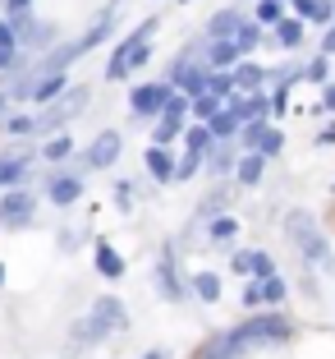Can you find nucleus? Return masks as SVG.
<instances>
[{"label": "nucleus", "mask_w": 335, "mask_h": 359, "mask_svg": "<svg viewBox=\"0 0 335 359\" xmlns=\"http://www.w3.org/2000/svg\"><path fill=\"white\" fill-rule=\"evenodd\" d=\"M294 337H299V327H294L290 318H280L276 309H257L252 318H243L234 327H220L216 337H207L193 359H243V355H252V350L290 346Z\"/></svg>", "instance_id": "1"}, {"label": "nucleus", "mask_w": 335, "mask_h": 359, "mask_svg": "<svg viewBox=\"0 0 335 359\" xmlns=\"http://www.w3.org/2000/svg\"><path fill=\"white\" fill-rule=\"evenodd\" d=\"M285 235H290V244L308 258V267H317V272L335 276V249H331V240H326V231L317 226L313 212L290 208V217H285Z\"/></svg>", "instance_id": "2"}, {"label": "nucleus", "mask_w": 335, "mask_h": 359, "mask_svg": "<svg viewBox=\"0 0 335 359\" xmlns=\"http://www.w3.org/2000/svg\"><path fill=\"white\" fill-rule=\"evenodd\" d=\"M157 28H161V19H143L124 42L111 51V60H106V83H124V79H134L138 69L152 60V37H157Z\"/></svg>", "instance_id": "3"}, {"label": "nucleus", "mask_w": 335, "mask_h": 359, "mask_svg": "<svg viewBox=\"0 0 335 359\" xmlns=\"http://www.w3.org/2000/svg\"><path fill=\"white\" fill-rule=\"evenodd\" d=\"M87 88H78L73 83L69 93H60L55 97V102H46V106H37V111H32V138H51V134H64V129L73 125V120L83 116L87 111Z\"/></svg>", "instance_id": "4"}, {"label": "nucleus", "mask_w": 335, "mask_h": 359, "mask_svg": "<svg viewBox=\"0 0 335 359\" xmlns=\"http://www.w3.org/2000/svg\"><path fill=\"white\" fill-rule=\"evenodd\" d=\"M14 23H19V42H23V51H32V55H46L51 46H60V23L55 19H37L32 10H23V14H10Z\"/></svg>", "instance_id": "5"}, {"label": "nucleus", "mask_w": 335, "mask_h": 359, "mask_svg": "<svg viewBox=\"0 0 335 359\" xmlns=\"http://www.w3.org/2000/svg\"><path fill=\"white\" fill-rule=\"evenodd\" d=\"M170 97H175V83H170V79L134 83V88H129V116H134V120H161V111H166Z\"/></svg>", "instance_id": "6"}, {"label": "nucleus", "mask_w": 335, "mask_h": 359, "mask_svg": "<svg viewBox=\"0 0 335 359\" xmlns=\"http://www.w3.org/2000/svg\"><path fill=\"white\" fill-rule=\"evenodd\" d=\"M32 217H37L32 189H23V184L0 189V231H23V226H32Z\"/></svg>", "instance_id": "7"}, {"label": "nucleus", "mask_w": 335, "mask_h": 359, "mask_svg": "<svg viewBox=\"0 0 335 359\" xmlns=\"http://www.w3.org/2000/svg\"><path fill=\"white\" fill-rule=\"evenodd\" d=\"M120 152H124V134H120V129H101L83 152V175L87 170H111L120 161Z\"/></svg>", "instance_id": "8"}, {"label": "nucleus", "mask_w": 335, "mask_h": 359, "mask_svg": "<svg viewBox=\"0 0 335 359\" xmlns=\"http://www.w3.org/2000/svg\"><path fill=\"white\" fill-rule=\"evenodd\" d=\"M157 290L161 299H170V304H179V299L193 295V281H184L175 267V249H161V263H157Z\"/></svg>", "instance_id": "9"}, {"label": "nucleus", "mask_w": 335, "mask_h": 359, "mask_svg": "<svg viewBox=\"0 0 335 359\" xmlns=\"http://www.w3.org/2000/svg\"><path fill=\"white\" fill-rule=\"evenodd\" d=\"M239 157H243L239 138H216V143L207 148V175H211V180H234Z\"/></svg>", "instance_id": "10"}, {"label": "nucleus", "mask_w": 335, "mask_h": 359, "mask_svg": "<svg viewBox=\"0 0 335 359\" xmlns=\"http://www.w3.org/2000/svg\"><path fill=\"white\" fill-rule=\"evenodd\" d=\"M143 170L152 184H175L179 180V157L166 148V143H152V148L143 152Z\"/></svg>", "instance_id": "11"}, {"label": "nucleus", "mask_w": 335, "mask_h": 359, "mask_svg": "<svg viewBox=\"0 0 335 359\" xmlns=\"http://www.w3.org/2000/svg\"><path fill=\"white\" fill-rule=\"evenodd\" d=\"M46 198L55 203V208H73V203L83 198V170H55L51 180H46Z\"/></svg>", "instance_id": "12"}, {"label": "nucleus", "mask_w": 335, "mask_h": 359, "mask_svg": "<svg viewBox=\"0 0 335 359\" xmlns=\"http://www.w3.org/2000/svg\"><path fill=\"white\" fill-rule=\"evenodd\" d=\"M202 60H207L211 69H234V65L243 60V46L234 42V37H202Z\"/></svg>", "instance_id": "13"}, {"label": "nucleus", "mask_w": 335, "mask_h": 359, "mask_svg": "<svg viewBox=\"0 0 335 359\" xmlns=\"http://www.w3.org/2000/svg\"><path fill=\"white\" fill-rule=\"evenodd\" d=\"M19 51H23L19 23H14L10 14H0V74H10L14 65H19Z\"/></svg>", "instance_id": "14"}, {"label": "nucleus", "mask_w": 335, "mask_h": 359, "mask_svg": "<svg viewBox=\"0 0 335 359\" xmlns=\"http://www.w3.org/2000/svg\"><path fill=\"white\" fill-rule=\"evenodd\" d=\"M230 198H234V184L230 180H216L198 203V222H211V217H220V212H230Z\"/></svg>", "instance_id": "15"}, {"label": "nucleus", "mask_w": 335, "mask_h": 359, "mask_svg": "<svg viewBox=\"0 0 335 359\" xmlns=\"http://www.w3.org/2000/svg\"><path fill=\"white\" fill-rule=\"evenodd\" d=\"M271 37H276V46H285V51H299L304 37H308V19L304 14H285V19L271 28Z\"/></svg>", "instance_id": "16"}, {"label": "nucleus", "mask_w": 335, "mask_h": 359, "mask_svg": "<svg viewBox=\"0 0 335 359\" xmlns=\"http://www.w3.org/2000/svg\"><path fill=\"white\" fill-rule=\"evenodd\" d=\"M115 19H120V10H115V5H106L101 14H92V23H87V28L78 32V37H83V46H87V51H97V46H101L106 37L115 32Z\"/></svg>", "instance_id": "17"}, {"label": "nucleus", "mask_w": 335, "mask_h": 359, "mask_svg": "<svg viewBox=\"0 0 335 359\" xmlns=\"http://www.w3.org/2000/svg\"><path fill=\"white\" fill-rule=\"evenodd\" d=\"M60 93H69V69H51V74H42L37 83H32V97H28V102L32 106H46V102H55Z\"/></svg>", "instance_id": "18"}, {"label": "nucleus", "mask_w": 335, "mask_h": 359, "mask_svg": "<svg viewBox=\"0 0 335 359\" xmlns=\"http://www.w3.org/2000/svg\"><path fill=\"white\" fill-rule=\"evenodd\" d=\"M92 263H97V272H101L106 281H120V276H124V258H120V249L111 240L92 244Z\"/></svg>", "instance_id": "19"}, {"label": "nucleus", "mask_w": 335, "mask_h": 359, "mask_svg": "<svg viewBox=\"0 0 335 359\" xmlns=\"http://www.w3.org/2000/svg\"><path fill=\"white\" fill-rule=\"evenodd\" d=\"M230 106L239 111L243 120H266V116H271V93H266V88H257V93H239Z\"/></svg>", "instance_id": "20"}, {"label": "nucleus", "mask_w": 335, "mask_h": 359, "mask_svg": "<svg viewBox=\"0 0 335 359\" xmlns=\"http://www.w3.org/2000/svg\"><path fill=\"white\" fill-rule=\"evenodd\" d=\"M243 19H248V14H243L239 5H225V10H216L207 19V37H234V32L243 28Z\"/></svg>", "instance_id": "21"}, {"label": "nucleus", "mask_w": 335, "mask_h": 359, "mask_svg": "<svg viewBox=\"0 0 335 359\" xmlns=\"http://www.w3.org/2000/svg\"><path fill=\"white\" fill-rule=\"evenodd\" d=\"M266 161H271V157H262V152H243V157H239V166H234V184H243V189L262 184Z\"/></svg>", "instance_id": "22"}, {"label": "nucleus", "mask_w": 335, "mask_h": 359, "mask_svg": "<svg viewBox=\"0 0 335 359\" xmlns=\"http://www.w3.org/2000/svg\"><path fill=\"white\" fill-rule=\"evenodd\" d=\"M73 152H78V143H73V134L64 129V134H51L42 143V161H51V166H64V161H73Z\"/></svg>", "instance_id": "23"}, {"label": "nucleus", "mask_w": 335, "mask_h": 359, "mask_svg": "<svg viewBox=\"0 0 335 359\" xmlns=\"http://www.w3.org/2000/svg\"><path fill=\"white\" fill-rule=\"evenodd\" d=\"M234 83H239V93H257V88L271 83V74H266L257 60H239L234 65Z\"/></svg>", "instance_id": "24"}, {"label": "nucleus", "mask_w": 335, "mask_h": 359, "mask_svg": "<svg viewBox=\"0 0 335 359\" xmlns=\"http://www.w3.org/2000/svg\"><path fill=\"white\" fill-rule=\"evenodd\" d=\"M290 10L294 14H304L308 23H335V0H290Z\"/></svg>", "instance_id": "25"}, {"label": "nucleus", "mask_w": 335, "mask_h": 359, "mask_svg": "<svg viewBox=\"0 0 335 359\" xmlns=\"http://www.w3.org/2000/svg\"><path fill=\"white\" fill-rule=\"evenodd\" d=\"M32 170V157H0V189H14V184H23Z\"/></svg>", "instance_id": "26"}, {"label": "nucleus", "mask_w": 335, "mask_h": 359, "mask_svg": "<svg viewBox=\"0 0 335 359\" xmlns=\"http://www.w3.org/2000/svg\"><path fill=\"white\" fill-rule=\"evenodd\" d=\"M207 125H211V134H216V138H239V129H243V116L234 111V106H220V111L207 120Z\"/></svg>", "instance_id": "27"}, {"label": "nucleus", "mask_w": 335, "mask_h": 359, "mask_svg": "<svg viewBox=\"0 0 335 359\" xmlns=\"http://www.w3.org/2000/svg\"><path fill=\"white\" fill-rule=\"evenodd\" d=\"M234 235H239V222H234L230 212H220V217H211V222H207V240L220 244V249H225V244H234Z\"/></svg>", "instance_id": "28"}, {"label": "nucleus", "mask_w": 335, "mask_h": 359, "mask_svg": "<svg viewBox=\"0 0 335 359\" xmlns=\"http://www.w3.org/2000/svg\"><path fill=\"white\" fill-rule=\"evenodd\" d=\"M266 134H271V120H243V129H239V148H243V152H257Z\"/></svg>", "instance_id": "29"}, {"label": "nucleus", "mask_w": 335, "mask_h": 359, "mask_svg": "<svg viewBox=\"0 0 335 359\" xmlns=\"http://www.w3.org/2000/svg\"><path fill=\"white\" fill-rule=\"evenodd\" d=\"M234 42L243 46V55H248V51H257V46H266V32H262V23H257V19L248 14V19H243V28L234 32Z\"/></svg>", "instance_id": "30"}, {"label": "nucleus", "mask_w": 335, "mask_h": 359, "mask_svg": "<svg viewBox=\"0 0 335 359\" xmlns=\"http://www.w3.org/2000/svg\"><path fill=\"white\" fill-rule=\"evenodd\" d=\"M193 299L216 304V299H220V276L216 272H198V276H193Z\"/></svg>", "instance_id": "31"}, {"label": "nucleus", "mask_w": 335, "mask_h": 359, "mask_svg": "<svg viewBox=\"0 0 335 359\" xmlns=\"http://www.w3.org/2000/svg\"><path fill=\"white\" fill-rule=\"evenodd\" d=\"M262 295H266V309H280L285 299H290V281H285L280 272L262 276Z\"/></svg>", "instance_id": "32"}, {"label": "nucleus", "mask_w": 335, "mask_h": 359, "mask_svg": "<svg viewBox=\"0 0 335 359\" xmlns=\"http://www.w3.org/2000/svg\"><path fill=\"white\" fill-rule=\"evenodd\" d=\"M285 14H290V5H285V0H257V5H252V19H257V23H271V28L285 19Z\"/></svg>", "instance_id": "33"}, {"label": "nucleus", "mask_w": 335, "mask_h": 359, "mask_svg": "<svg viewBox=\"0 0 335 359\" xmlns=\"http://www.w3.org/2000/svg\"><path fill=\"white\" fill-rule=\"evenodd\" d=\"M304 79H308V83H317V88H322V83H331V55H326V51H317L313 60L304 65Z\"/></svg>", "instance_id": "34"}, {"label": "nucleus", "mask_w": 335, "mask_h": 359, "mask_svg": "<svg viewBox=\"0 0 335 359\" xmlns=\"http://www.w3.org/2000/svg\"><path fill=\"white\" fill-rule=\"evenodd\" d=\"M220 106H225V102H220V97L207 88V93H198V97H193V120H211V116L220 111Z\"/></svg>", "instance_id": "35"}, {"label": "nucleus", "mask_w": 335, "mask_h": 359, "mask_svg": "<svg viewBox=\"0 0 335 359\" xmlns=\"http://www.w3.org/2000/svg\"><path fill=\"white\" fill-rule=\"evenodd\" d=\"M243 309H248V313H257V309H266V295H262V276H252L248 285H243Z\"/></svg>", "instance_id": "36"}, {"label": "nucleus", "mask_w": 335, "mask_h": 359, "mask_svg": "<svg viewBox=\"0 0 335 359\" xmlns=\"http://www.w3.org/2000/svg\"><path fill=\"white\" fill-rule=\"evenodd\" d=\"M202 166H207V152H193V148H184V157H179V180H193Z\"/></svg>", "instance_id": "37"}, {"label": "nucleus", "mask_w": 335, "mask_h": 359, "mask_svg": "<svg viewBox=\"0 0 335 359\" xmlns=\"http://www.w3.org/2000/svg\"><path fill=\"white\" fill-rule=\"evenodd\" d=\"M5 134L10 138H32V116H10L5 120Z\"/></svg>", "instance_id": "38"}, {"label": "nucleus", "mask_w": 335, "mask_h": 359, "mask_svg": "<svg viewBox=\"0 0 335 359\" xmlns=\"http://www.w3.org/2000/svg\"><path fill=\"white\" fill-rule=\"evenodd\" d=\"M266 93H271V116H285V111H290V88H285V83H271Z\"/></svg>", "instance_id": "39"}, {"label": "nucleus", "mask_w": 335, "mask_h": 359, "mask_svg": "<svg viewBox=\"0 0 335 359\" xmlns=\"http://www.w3.org/2000/svg\"><path fill=\"white\" fill-rule=\"evenodd\" d=\"M280 148H285V134L271 125V134L262 138V148H257V152H262V157H280Z\"/></svg>", "instance_id": "40"}, {"label": "nucleus", "mask_w": 335, "mask_h": 359, "mask_svg": "<svg viewBox=\"0 0 335 359\" xmlns=\"http://www.w3.org/2000/svg\"><path fill=\"white\" fill-rule=\"evenodd\" d=\"M271 272H276L271 254H266V249H252V276H271Z\"/></svg>", "instance_id": "41"}, {"label": "nucleus", "mask_w": 335, "mask_h": 359, "mask_svg": "<svg viewBox=\"0 0 335 359\" xmlns=\"http://www.w3.org/2000/svg\"><path fill=\"white\" fill-rule=\"evenodd\" d=\"M230 267H234L239 276H252V249H239V254L230 258Z\"/></svg>", "instance_id": "42"}, {"label": "nucleus", "mask_w": 335, "mask_h": 359, "mask_svg": "<svg viewBox=\"0 0 335 359\" xmlns=\"http://www.w3.org/2000/svg\"><path fill=\"white\" fill-rule=\"evenodd\" d=\"M10 116H14V93L0 83V129H5V120H10Z\"/></svg>", "instance_id": "43"}, {"label": "nucleus", "mask_w": 335, "mask_h": 359, "mask_svg": "<svg viewBox=\"0 0 335 359\" xmlns=\"http://www.w3.org/2000/svg\"><path fill=\"white\" fill-rule=\"evenodd\" d=\"M322 116H335V83H322V102H317Z\"/></svg>", "instance_id": "44"}, {"label": "nucleus", "mask_w": 335, "mask_h": 359, "mask_svg": "<svg viewBox=\"0 0 335 359\" xmlns=\"http://www.w3.org/2000/svg\"><path fill=\"white\" fill-rule=\"evenodd\" d=\"M115 203H120V212H134V184H120V189H115Z\"/></svg>", "instance_id": "45"}, {"label": "nucleus", "mask_w": 335, "mask_h": 359, "mask_svg": "<svg viewBox=\"0 0 335 359\" xmlns=\"http://www.w3.org/2000/svg\"><path fill=\"white\" fill-rule=\"evenodd\" d=\"M73 240H78L73 231H60V235H55V249H60V254H73V249H78Z\"/></svg>", "instance_id": "46"}, {"label": "nucleus", "mask_w": 335, "mask_h": 359, "mask_svg": "<svg viewBox=\"0 0 335 359\" xmlns=\"http://www.w3.org/2000/svg\"><path fill=\"white\" fill-rule=\"evenodd\" d=\"M313 143H317V148H335V120H326V129L313 138Z\"/></svg>", "instance_id": "47"}, {"label": "nucleus", "mask_w": 335, "mask_h": 359, "mask_svg": "<svg viewBox=\"0 0 335 359\" xmlns=\"http://www.w3.org/2000/svg\"><path fill=\"white\" fill-rule=\"evenodd\" d=\"M317 51L335 55V23H326V28H322V46H317Z\"/></svg>", "instance_id": "48"}, {"label": "nucleus", "mask_w": 335, "mask_h": 359, "mask_svg": "<svg viewBox=\"0 0 335 359\" xmlns=\"http://www.w3.org/2000/svg\"><path fill=\"white\" fill-rule=\"evenodd\" d=\"M138 359H170L166 350H147V355H138Z\"/></svg>", "instance_id": "49"}, {"label": "nucleus", "mask_w": 335, "mask_h": 359, "mask_svg": "<svg viewBox=\"0 0 335 359\" xmlns=\"http://www.w3.org/2000/svg\"><path fill=\"white\" fill-rule=\"evenodd\" d=\"M0 285H5V263H0Z\"/></svg>", "instance_id": "50"}, {"label": "nucleus", "mask_w": 335, "mask_h": 359, "mask_svg": "<svg viewBox=\"0 0 335 359\" xmlns=\"http://www.w3.org/2000/svg\"><path fill=\"white\" fill-rule=\"evenodd\" d=\"M179 5H189V0H179Z\"/></svg>", "instance_id": "51"}, {"label": "nucleus", "mask_w": 335, "mask_h": 359, "mask_svg": "<svg viewBox=\"0 0 335 359\" xmlns=\"http://www.w3.org/2000/svg\"><path fill=\"white\" fill-rule=\"evenodd\" d=\"M285 5H290V0H285Z\"/></svg>", "instance_id": "52"}]
</instances>
